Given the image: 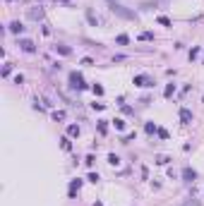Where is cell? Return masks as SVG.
Returning <instances> with one entry per match:
<instances>
[{
	"label": "cell",
	"mask_w": 204,
	"mask_h": 206,
	"mask_svg": "<svg viewBox=\"0 0 204 206\" xmlns=\"http://www.w3.org/2000/svg\"><path fill=\"white\" fill-rule=\"evenodd\" d=\"M111 10L118 15V17H122V19H135V12H132V10H127V7H122L120 2H115V0L111 2Z\"/></svg>",
	"instance_id": "cell-1"
},
{
	"label": "cell",
	"mask_w": 204,
	"mask_h": 206,
	"mask_svg": "<svg viewBox=\"0 0 204 206\" xmlns=\"http://www.w3.org/2000/svg\"><path fill=\"white\" fill-rule=\"evenodd\" d=\"M70 86H72V89H77V91H84V89H86V84H84V77H82V74H79L77 70L70 72Z\"/></svg>",
	"instance_id": "cell-2"
},
{
	"label": "cell",
	"mask_w": 204,
	"mask_h": 206,
	"mask_svg": "<svg viewBox=\"0 0 204 206\" xmlns=\"http://www.w3.org/2000/svg\"><path fill=\"white\" fill-rule=\"evenodd\" d=\"M135 84H137V86H154V79H151V77H149V74H135Z\"/></svg>",
	"instance_id": "cell-3"
},
{
	"label": "cell",
	"mask_w": 204,
	"mask_h": 206,
	"mask_svg": "<svg viewBox=\"0 0 204 206\" xmlns=\"http://www.w3.org/2000/svg\"><path fill=\"white\" fill-rule=\"evenodd\" d=\"M180 122L183 125H190L192 122V110L190 108H180Z\"/></svg>",
	"instance_id": "cell-4"
},
{
	"label": "cell",
	"mask_w": 204,
	"mask_h": 206,
	"mask_svg": "<svg viewBox=\"0 0 204 206\" xmlns=\"http://www.w3.org/2000/svg\"><path fill=\"white\" fill-rule=\"evenodd\" d=\"M19 48H22V50H27V53H34V50H36L34 41H29V38H22V41H19Z\"/></svg>",
	"instance_id": "cell-5"
},
{
	"label": "cell",
	"mask_w": 204,
	"mask_h": 206,
	"mask_svg": "<svg viewBox=\"0 0 204 206\" xmlns=\"http://www.w3.org/2000/svg\"><path fill=\"white\" fill-rule=\"evenodd\" d=\"M79 187H82V180H79V178L70 182V199H74V197H77V192H79Z\"/></svg>",
	"instance_id": "cell-6"
},
{
	"label": "cell",
	"mask_w": 204,
	"mask_h": 206,
	"mask_svg": "<svg viewBox=\"0 0 204 206\" xmlns=\"http://www.w3.org/2000/svg\"><path fill=\"white\" fill-rule=\"evenodd\" d=\"M195 178H197V173L192 168H183V180L185 182H195Z\"/></svg>",
	"instance_id": "cell-7"
},
{
	"label": "cell",
	"mask_w": 204,
	"mask_h": 206,
	"mask_svg": "<svg viewBox=\"0 0 204 206\" xmlns=\"http://www.w3.org/2000/svg\"><path fill=\"white\" fill-rule=\"evenodd\" d=\"M10 31H12V34H22V31H24V24H22V22H12V24H10Z\"/></svg>",
	"instance_id": "cell-8"
},
{
	"label": "cell",
	"mask_w": 204,
	"mask_h": 206,
	"mask_svg": "<svg viewBox=\"0 0 204 206\" xmlns=\"http://www.w3.org/2000/svg\"><path fill=\"white\" fill-rule=\"evenodd\" d=\"M115 43H118V46H127V43H130V36H127V34H118V36H115Z\"/></svg>",
	"instance_id": "cell-9"
},
{
	"label": "cell",
	"mask_w": 204,
	"mask_h": 206,
	"mask_svg": "<svg viewBox=\"0 0 204 206\" xmlns=\"http://www.w3.org/2000/svg\"><path fill=\"white\" fill-rule=\"evenodd\" d=\"M86 19H89V24H91V27H96V24H99V17H96L89 7H86Z\"/></svg>",
	"instance_id": "cell-10"
},
{
	"label": "cell",
	"mask_w": 204,
	"mask_h": 206,
	"mask_svg": "<svg viewBox=\"0 0 204 206\" xmlns=\"http://www.w3.org/2000/svg\"><path fill=\"white\" fill-rule=\"evenodd\" d=\"M55 50H58L60 55H70V53H72V48H70V46H63V43H58Z\"/></svg>",
	"instance_id": "cell-11"
},
{
	"label": "cell",
	"mask_w": 204,
	"mask_h": 206,
	"mask_svg": "<svg viewBox=\"0 0 204 206\" xmlns=\"http://www.w3.org/2000/svg\"><path fill=\"white\" fill-rule=\"evenodd\" d=\"M173 94H175V84H166V89H163V96H166V99H171Z\"/></svg>",
	"instance_id": "cell-12"
},
{
	"label": "cell",
	"mask_w": 204,
	"mask_h": 206,
	"mask_svg": "<svg viewBox=\"0 0 204 206\" xmlns=\"http://www.w3.org/2000/svg\"><path fill=\"white\" fill-rule=\"evenodd\" d=\"M29 17H31V19H41V17H43V10H41V7H38V10H29Z\"/></svg>",
	"instance_id": "cell-13"
},
{
	"label": "cell",
	"mask_w": 204,
	"mask_h": 206,
	"mask_svg": "<svg viewBox=\"0 0 204 206\" xmlns=\"http://www.w3.org/2000/svg\"><path fill=\"white\" fill-rule=\"evenodd\" d=\"M144 132H147V134H154V132H158V127L154 125V122H147V125H144Z\"/></svg>",
	"instance_id": "cell-14"
},
{
	"label": "cell",
	"mask_w": 204,
	"mask_h": 206,
	"mask_svg": "<svg viewBox=\"0 0 204 206\" xmlns=\"http://www.w3.org/2000/svg\"><path fill=\"white\" fill-rule=\"evenodd\" d=\"M67 137H79V127L70 125V127H67Z\"/></svg>",
	"instance_id": "cell-15"
},
{
	"label": "cell",
	"mask_w": 204,
	"mask_h": 206,
	"mask_svg": "<svg viewBox=\"0 0 204 206\" xmlns=\"http://www.w3.org/2000/svg\"><path fill=\"white\" fill-rule=\"evenodd\" d=\"M156 22H158V24H161V27H173V22H171V19H168V17H158Z\"/></svg>",
	"instance_id": "cell-16"
},
{
	"label": "cell",
	"mask_w": 204,
	"mask_h": 206,
	"mask_svg": "<svg viewBox=\"0 0 204 206\" xmlns=\"http://www.w3.org/2000/svg\"><path fill=\"white\" fill-rule=\"evenodd\" d=\"M139 41H154V34L151 31H144V34H139Z\"/></svg>",
	"instance_id": "cell-17"
},
{
	"label": "cell",
	"mask_w": 204,
	"mask_h": 206,
	"mask_svg": "<svg viewBox=\"0 0 204 206\" xmlns=\"http://www.w3.org/2000/svg\"><path fill=\"white\" fill-rule=\"evenodd\" d=\"M91 91H94V96H103V86H101V84H94Z\"/></svg>",
	"instance_id": "cell-18"
},
{
	"label": "cell",
	"mask_w": 204,
	"mask_h": 206,
	"mask_svg": "<svg viewBox=\"0 0 204 206\" xmlns=\"http://www.w3.org/2000/svg\"><path fill=\"white\" fill-rule=\"evenodd\" d=\"M113 125H115V129H125V120L115 117V120H113Z\"/></svg>",
	"instance_id": "cell-19"
},
{
	"label": "cell",
	"mask_w": 204,
	"mask_h": 206,
	"mask_svg": "<svg viewBox=\"0 0 204 206\" xmlns=\"http://www.w3.org/2000/svg\"><path fill=\"white\" fill-rule=\"evenodd\" d=\"M199 53H202V48H199V46H195V48L190 50V60H195V58H197Z\"/></svg>",
	"instance_id": "cell-20"
},
{
	"label": "cell",
	"mask_w": 204,
	"mask_h": 206,
	"mask_svg": "<svg viewBox=\"0 0 204 206\" xmlns=\"http://www.w3.org/2000/svg\"><path fill=\"white\" fill-rule=\"evenodd\" d=\"M53 120H65V110H53Z\"/></svg>",
	"instance_id": "cell-21"
},
{
	"label": "cell",
	"mask_w": 204,
	"mask_h": 206,
	"mask_svg": "<svg viewBox=\"0 0 204 206\" xmlns=\"http://www.w3.org/2000/svg\"><path fill=\"white\" fill-rule=\"evenodd\" d=\"M99 132H101V134H106V132H108V125H106V120H99Z\"/></svg>",
	"instance_id": "cell-22"
},
{
	"label": "cell",
	"mask_w": 204,
	"mask_h": 206,
	"mask_svg": "<svg viewBox=\"0 0 204 206\" xmlns=\"http://www.w3.org/2000/svg\"><path fill=\"white\" fill-rule=\"evenodd\" d=\"M108 163H111V165H118V163H120V158H118L115 153H108Z\"/></svg>",
	"instance_id": "cell-23"
},
{
	"label": "cell",
	"mask_w": 204,
	"mask_h": 206,
	"mask_svg": "<svg viewBox=\"0 0 204 206\" xmlns=\"http://www.w3.org/2000/svg\"><path fill=\"white\" fill-rule=\"evenodd\" d=\"M60 142H63V149H65V151H70V149H72V144H70V139H67V137H63Z\"/></svg>",
	"instance_id": "cell-24"
},
{
	"label": "cell",
	"mask_w": 204,
	"mask_h": 206,
	"mask_svg": "<svg viewBox=\"0 0 204 206\" xmlns=\"http://www.w3.org/2000/svg\"><path fill=\"white\" fill-rule=\"evenodd\" d=\"M130 142H135V132H132V134H125V137H122V144H130Z\"/></svg>",
	"instance_id": "cell-25"
},
{
	"label": "cell",
	"mask_w": 204,
	"mask_h": 206,
	"mask_svg": "<svg viewBox=\"0 0 204 206\" xmlns=\"http://www.w3.org/2000/svg\"><path fill=\"white\" fill-rule=\"evenodd\" d=\"M94 161H96V158H94L91 153H89V156H86V158H84V163H86V165H89V168H91V165H94Z\"/></svg>",
	"instance_id": "cell-26"
},
{
	"label": "cell",
	"mask_w": 204,
	"mask_h": 206,
	"mask_svg": "<svg viewBox=\"0 0 204 206\" xmlns=\"http://www.w3.org/2000/svg\"><path fill=\"white\" fill-rule=\"evenodd\" d=\"M86 180H89V182H99V173H89V178H86Z\"/></svg>",
	"instance_id": "cell-27"
},
{
	"label": "cell",
	"mask_w": 204,
	"mask_h": 206,
	"mask_svg": "<svg viewBox=\"0 0 204 206\" xmlns=\"http://www.w3.org/2000/svg\"><path fill=\"white\" fill-rule=\"evenodd\" d=\"M156 163H158V165H166V163H168V158H166V156H158V158H156Z\"/></svg>",
	"instance_id": "cell-28"
},
{
	"label": "cell",
	"mask_w": 204,
	"mask_h": 206,
	"mask_svg": "<svg viewBox=\"0 0 204 206\" xmlns=\"http://www.w3.org/2000/svg\"><path fill=\"white\" fill-rule=\"evenodd\" d=\"M91 108H94V110H103L106 106H103V103H96V101H94V103H91Z\"/></svg>",
	"instance_id": "cell-29"
},
{
	"label": "cell",
	"mask_w": 204,
	"mask_h": 206,
	"mask_svg": "<svg viewBox=\"0 0 204 206\" xmlns=\"http://www.w3.org/2000/svg\"><path fill=\"white\" fill-rule=\"evenodd\" d=\"M183 206H199V201H195V199H187Z\"/></svg>",
	"instance_id": "cell-30"
},
{
	"label": "cell",
	"mask_w": 204,
	"mask_h": 206,
	"mask_svg": "<svg viewBox=\"0 0 204 206\" xmlns=\"http://www.w3.org/2000/svg\"><path fill=\"white\" fill-rule=\"evenodd\" d=\"M156 134H158V137H161V139H168V132H166V129H158Z\"/></svg>",
	"instance_id": "cell-31"
},
{
	"label": "cell",
	"mask_w": 204,
	"mask_h": 206,
	"mask_svg": "<svg viewBox=\"0 0 204 206\" xmlns=\"http://www.w3.org/2000/svg\"><path fill=\"white\" fill-rule=\"evenodd\" d=\"M111 2H113V0H111Z\"/></svg>",
	"instance_id": "cell-32"
}]
</instances>
